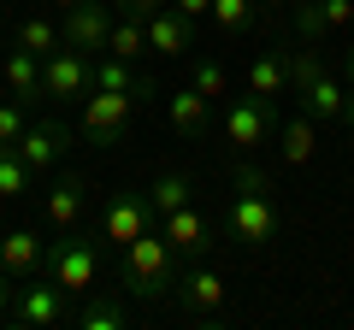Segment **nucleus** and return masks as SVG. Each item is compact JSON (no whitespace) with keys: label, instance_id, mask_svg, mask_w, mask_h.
<instances>
[{"label":"nucleus","instance_id":"obj_11","mask_svg":"<svg viewBox=\"0 0 354 330\" xmlns=\"http://www.w3.org/2000/svg\"><path fill=\"white\" fill-rule=\"evenodd\" d=\"M113 18L118 6L113 0H77L59 12V41L77 53H106V36H113Z\"/></svg>","mask_w":354,"mask_h":330},{"label":"nucleus","instance_id":"obj_2","mask_svg":"<svg viewBox=\"0 0 354 330\" xmlns=\"http://www.w3.org/2000/svg\"><path fill=\"white\" fill-rule=\"evenodd\" d=\"M177 248L160 236V230H142L136 242H124V295H136V301H171L177 289Z\"/></svg>","mask_w":354,"mask_h":330},{"label":"nucleus","instance_id":"obj_37","mask_svg":"<svg viewBox=\"0 0 354 330\" xmlns=\"http://www.w3.org/2000/svg\"><path fill=\"white\" fill-rule=\"evenodd\" d=\"M283 6H301V0H283Z\"/></svg>","mask_w":354,"mask_h":330},{"label":"nucleus","instance_id":"obj_10","mask_svg":"<svg viewBox=\"0 0 354 330\" xmlns=\"http://www.w3.org/2000/svg\"><path fill=\"white\" fill-rule=\"evenodd\" d=\"M218 230H225V224H218L213 213H201L195 201H183L177 213L160 218V236L177 248V260H207V254L218 248Z\"/></svg>","mask_w":354,"mask_h":330},{"label":"nucleus","instance_id":"obj_35","mask_svg":"<svg viewBox=\"0 0 354 330\" xmlns=\"http://www.w3.org/2000/svg\"><path fill=\"white\" fill-rule=\"evenodd\" d=\"M342 71H348V83H354V48H348V53H342Z\"/></svg>","mask_w":354,"mask_h":330},{"label":"nucleus","instance_id":"obj_19","mask_svg":"<svg viewBox=\"0 0 354 330\" xmlns=\"http://www.w3.org/2000/svg\"><path fill=\"white\" fill-rule=\"evenodd\" d=\"M41 254H48V242H41L36 230H6V236H0V266L12 271L18 283L41 271Z\"/></svg>","mask_w":354,"mask_h":330},{"label":"nucleus","instance_id":"obj_24","mask_svg":"<svg viewBox=\"0 0 354 330\" xmlns=\"http://www.w3.org/2000/svg\"><path fill=\"white\" fill-rule=\"evenodd\" d=\"M189 89H201L213 106L230 101V71L225 59H213V53H189Z\"/></svg>","mask_w":354,"mask_h":330},{"label":"nucleus","instance_id":"obj_21","mask_svg":"<svg viewBox=\"0 0 354 330\" xmlns=\"http://www.w3.org/2000/svg\"><path fill=\"white\" fill-rule=\"evenodd\" d=\"M124 324H130V307L113 289H88L77 301V330H124Z\"/></svg>","mask_w":354,"mask_h":330},{"label":"nucleus","instance_id":"obj_28","mask_svg":"<svg viewBox=\"0 0 354 330\" xmlns=\"http://www.w3.org/2000/svg\"><path fill=\"white\" fill-rule=\"evenodd\" d=\"M12 41H18V48H30V53H41V59H48V53L59 48V24H53V18H24Z\"/></svg>","mask_w":354,"mask_h":330},{"label":"nucleus","instance_id":"obj_5","mask_svg":"<svg viewBox=\"0 0 354 330\" xmlns=\"http://www.w3.org/2000/svg\"><path fill=\"white\" fill-rule=\"evenodd\" d=\"M278 101H266V95H230L225 101V148L236 153V159H254L260 148H272V136H278Z\"/></svg>","mask_w":354,"mask_h":330},{"label":"nucleus","instance_id":"obj_16","mask_svg":"<svg viewBox=\"0 0 354 330\" xmlns=\"http://www.w3.org/2000/svg\"><path fill=\"white\" fill-rule=\"evenodd\" d=\"M148 48L165 53V59H189L195 53V18H183L177 6H160L148 18Z\"/></svg>","mask_w":354,"mask_h":330},{"label":"nucleus","instance_id":"obj_6","mask_svg":"<svg viewBox=\"0 0 354 330\" xmlns=\"http://www.w3.org/2000/svg\"><path fill=\"white\" fill-rule=\"evenodd\" d=\"M41 271H48L59 289L88 295L95 278H101V242H88L83 230H59V236L48 242V254H41Z\"/></svg>","mask_w":354,"mask_h":330},{"label":"nucleus","instance_id":"obj_27","mask_svg":"<svg viewBox=\"0 0 354 330\" xmlns=\"http://www.w3.org/2000/svg\"><path fill=\"white\" fill-rule=\"evenodd\" d=\"M30 189H36V171L18 159V148H6V142H0V201H24Z\"/></svg>","mask_w":354,"mask_h":330},{"label":"nucleus","instance_id":"obj_30","mask_svg":"<svg viewBox=\"0 0 354 330\" xmlns=\"http://www.w3.org/2000/svg\"><path fill=\"white\" fill-rule=\"evenodd\" d=\"M313 12H319V24H325V30H348L354 0H313Z\"/></svg>","mask_w":354,"mask_h":330},{"label":"nucleus","instance_id":"obj_7","mask_svg":"<svg viewBox=\"0 0 354 330\" xmlns=\"http://www.w3.org/2000/svg\"><path fill=\"white\" fill-rule=\"evenodd\" d=\"M142 101L124 89H88L83 95V136L95 142V148H118V142L130 136V124H136Z\"/></svg>","mask_w":354,"mask_h":330},{"label":"nucleus","instance_id":"obj_4","mask_svg":"<svg viewBox=\"0 0 354 330\" xmlns=\"http://www.w3.org/2000/svg\"><path fill=\"white\" fill-rule=\"evenodd\" d=\"M77 301H83V295L59 289L48 271H36V278L18 283L12 307H6V324H18V330H59V324H77Z\"/></svg>","mask_w":354,"mask_h":330},{"label":"nucleus","instance_id":"obj_34","mask_svg":"<svg viewBox=\"0 0 354 330\" xmlns=\"http://www.w3.org/2000/svg\"><path fill=\"white\" fill-rule=\"evenodd\" d=\"M337 124H348V130H354V83H348V95H342V118H337Z\"/></svg>","mask_w":354,"mask_h":330},{"label":"nucleus","instance_id":"obj_14","mask_svg":"<svg viewBox=\"0 0 354 330\" xmlns=\"http://www.w3.org/2000/svg\"><path fill=\"white\" fill-rule=\"evenodd\" d=\"M171 301L183 307V313H195V318H213V313H225L230 289H225V278H218L213 266L189 260V266L177 271V289H171Z\"/></svg>","mask_w":354,"mask_h":330},{"label":"nucleus","instance_id":"obj_31","mask_svg":"<svg viewBox=\"0 0 354 330\" xmlns=\"http://www.w3.org/2000/svg\"><path fill=\"white\" fill-rule=\"evenodd\" d=\"M118 12H136V18H153L160 6H171V0H113Z\"/></svg>","mask_w":354,"mask_h":330},{"label":"nucleus","instance_id":"obj_23","mask_svg":"<svg viewBox=\"0 0 354 330\" xmlns=\"http://www.w3.org/2000/svg\"><path fill=\"white\" fill-rule=\"evenodd\" d=\"M106 53H113V59H130V65H136L142 53H153V48H148V18L118 12V18H113V36H106Z\"/></svg>","mask_w":354,"mask_h":330},{"label":"nucleus","instance_id":"obj_25","mask_svg":"<svg viewBox=\"0 0 354 330\" xmlns=\"http://www.w3.org/2000/svg\"><path fill=\"white\" fill-rule=\"evenodd\" d=\"M207 18H213L225 36H248V30L266 18V6H260V0H213V12H207Z\"/></svg>","mask_w":354,"mask_h":330},{"label":"nucleus","instance_id":"obj_3","mask_svg":"<svg viewBox=\"0 0 354 330\" xmlns=\"http://www.w3.org/2000/svg\"><path fill=\"white\" fill-rule=\"evenodd\" d=\"M290 95L301 101V113L307 118H319V124H337L342 118V83H337V71H330V59L313 48V41H301V48L290 53Z\"/></svg>","mask_w":354,"mask_h":330},{"label":"nucleus","instance_id":"obj_12","mask_svg":"<svg viewBox=\"0 0 354 330\" xmlns=\"http://www.w3.org/2000/svg\"><path fill=\"white\" fill-rule=\"evenodd\" d=\"M12 148H18V159L41 177V171L65 165V153H71V124H65V118H30L24 136H18Z\"/></svg>","mask_w":354,"mask_h":330},{"label":"nucleus","instance_id":"obj_29","mask_svg":"<svg viewBox=\"0 0 354 330\" xmlns=\"http://www.w3.org/2000/svg\"><path fill=\"white\" fill-rule=\"evenodd\" d=\"M30 118H36V113H30L24 101H12V95H6V101H0V142L12 148V142L24 136V124H30Z\"/></svg>","mask_w":354,"mask_h":330},{"label":"nucleus","instance_id":"obj_20","mask_svg":"<svg viewBox=\"0 0 354 330\" xmlns=\"http://www.w3.org/2000/svg\"><path fill=\"white\" fill-rule=\"evenodd\" d=\"M95 89H124V95H136V101H153V77H142L130 59H113V53H95Z\"/></svg>","mask_w":354,"mask_h":330},{"label":"nucleus","instance_id":"obj_36","mask_svg":"<svg viewBox=\"0 0 354 330\" xmlns=\"http://www.w3.org/2000/svg\"><path fill=\"white\" fill-rule=\"evenodd\" d=\"M48 6H59V12H65V6H77V0H48Z\"/></svg>","mask_w":354,"mask_h":330},{"label":"nucleus","instance_id":"obj_32","mask_svg":"<svg viewBox=\"0 0 354 330\" xmlns=\"http://www.w3.org/2000/svg\"><path fill=\"white\" fill-rule=\"evenodd\" d=\"M12 295H18V278L0 266V318H6V307H12Z\"/></svg>","mask_w":354,"mask_h":330},{"label":"nucleus","instance_id":"obj_26","mask_svg":"<svg viewBox=\"0 0 354 330\" xmlns=\"http://www.w3.org/2000/svg\"><path fill=\"white\" fill-rule=\"evenodd\" d=\"M148 201H153V213H177V206L183 201H195V177L189 171H160V177H153V189H148Z\"/></svg>","mask_w":354,"mask_h":330},{"label":"nucleus","instance_id":"obj_1","mask_svg":"<svg viewBox=\"0 0 354 330\" xmlns=\"http://www.w3.org/2000/svg\"><path fill=\"white\" fill-rule=\"evenodd\" d=\"M272 171H260L254 159H236V177H230V206H225V230L230 242H242L248 254L278 242V201H272Z\"/></svg>","mask_w":354,"mask_h":330},{"label":"nucleus","instance_id":"obj_38","mask_svg":"<svg viewBox=\"0 0 354 330\" xmlns=\"http://www.w3.org/2000/svg\"><path fill=\"white\" fill-rule=\"evenodd\" d=\"M348 36H354V18H348Z\"/></svg>","mask_w":354,"mask_h":330},{"label":"nucleus","instance_id":"obj_15","mask_svg":"<svg viewBox=\"0 0 354 330\" xmlns=\"http://www.w3.org/2000/svg\"><path fill=\"white\" fill-rule=\"evenodd\" d=\"M0 77H6V95L36 113V101H41V53H30V48L12 41V48L0 53Z\"/></svg>","mask_w":354,"mask_h":330},{"label":"nucleus","instance_id":"obj_8","mask_svg":"<svg viewBox=\"0 0 354 330\" xmlns=\"http://www.w3.org/2000/svg\"><path fill=\"white\" fill-rule=\"evenodd\" d=\"M88 89H95V53H77V48L59 41V48L41 59V101L71 106V101H83Z\"/></svg>","mask_w":354,"mask_h":330},{"label":"nucleus","instance_id":"obj_22","mask_svg":"<svg viewBox=\"0 0 354 330\" xmlns=\"http://www.w3.org/2000/svg\"><path fill=\"white\" fill-rule=\"evenodd\" d=\"M248 89L266 95V101H278L290 89V53H254L248 59Z\"/></svg>","mask_w":354,"mask_h":330},{"label":"nucleus","instance_id":"obj_9","mask_svg":"<svg viewBox=\"0 0 354 330\" xmlns=\"http://www.w3.org/2000/svg\"><path fill=\"white\" fill-rule=\"evenodd\" d=\"M41 218H48L53 236H59V230H83V218H88V177L77 171V165H53V183L41 189Z\"/></svg>","mask_w":354,"mask_h":330},{"label":"nucleus","instance_id":"obj_13","mask_svg":"<svg viewBox=\"0 0 354 330\" xmlns=\"http://www.w3.org/2000/svg\"><path fill=\"white\" fill-rule=\"evenodd\" d=\"M142 230H160V213H153L148 189H118L113 201H106V213H101V236L124 248V242H136Z\"/></svg>","mask_w":354,"mask_h":330},{"label":"nucleus","instance_id":"obj_17","mask_svg":"<svg viewBox=\"0 0 354 330\" xmlns=\"http://www.w3.org/2000/svg\"><path fill=\"white\" fill-rule=\"evenodd\" d=\"M165 124H171L177 136H189V142H201L207 130H213V101H207L201 89H177L171 101H165Z\"/></svg>","mask_w":354,"mask_h":330},{"label":"nucleus","instance_id":"obj_33","mask_svg":"<svg viewBox=\"0 0 354 330\" xmlns=\"http://www.w3.org/2000/svg\"><path fill=\"white\" fill-rule=\"evenodd\" d=\"M171 6H177L183 18H207V12H213V0H171Z\"/></svg>","mask_w":354,"mask_h":330},{"label":"nucleus","instance_id":"obj_18","mask_svg":"<svg viewBox=\"0 0 354 330\" xmlns=\"http://www.w3.org/2000/svg\"><path fill=\"white\" fill-rule=\"evenodd\" d=\"M278 159L283 165H307L319 153V118H307V113H295V118H278Z\"/></svg>","mask_w":354,"mask_h":330}]
</instances>
